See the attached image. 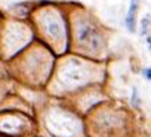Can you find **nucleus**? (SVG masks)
<instances>
[{
	"label": "nucleus",
	"instance_id": "obj_1",
	"mask_svg": "<svg viewBox=\"0 0 151 137\" xmlns=\"http://www.w3.org/2000/svg\"><path fill=\"white\" fill-rule=\"evenodd\" d=\"M47 128L59 137H70L79 131V122L68 114H53L49 118Z\"/></svg>",
	"mask_w": 151,
	"mask_h": 137
},
{
	"label": "nucleus",
	"instance_id": "obj_2",
	"mask_svg": "<svg viewBox=\"0 0 151 137\" xmlns=\"http://www.w3.org/2000/svg\"><path fill=\"white\" fill-rule=\"evenodd\" d=\"M61 78H62L65 86L77 87V86H82L86 81L88 71L82 65H79V62H71L70 65H67L61 71Z\"/></svg>",
	"mask_w": 151,
	"mask_h": 137
},
{
	"label": "nucleus",
	"instance_id": "obj_3",
	"mask_svg": "<svg viewBox=\"0 0 151 137\" xmlns=\"http://www.w3.org/2000/svg\"><path fill=\"white\" fill-rule=\"evenodd\" d=\"M79 40L88 49H96L99 44V35L91 25H80L79 27Z\"/></svg>",
	"mask_w": 151,
	"mask_h": 137
},
{
	"label": "nucleus",
	"instance_id": "obj_4",
	"mask_svg": "<svg viewBox=\"0 0 151 137\" xmlns=\"http://www.w3.org/2000/svg\"><path fill=\"white\" fill-rule=\"evenodd\" d=\"M136 12H138V0H132L127 16H126V27L130 33H133L136 28Z\"/></svg>",
	"mask_w": 151,
	"mask_h": 137
},
{
	"label": "nucleus",
	"instance_id": "obj_5",
	"mask_svg": "<svg viewBox=\"0 0 151 137\" xmlns=\"http://www.w3.org/2000/svg\"><path fill=\"white\" fill-rule=\"evenodd\" d=\"M22 128V124L18 122V121H5L3 124H0V130H3L6 133H15V131H19Z\"/></svg>",
	"mask_w": 151,
	"mask_h": 137
},
{
	"label": "nucleus",
	"instance_id": "obj_6",
	"mask_svg": "<svg viewBox=\"0 0 151 137\" xmlns=\"http://www.w3.org/2000/svg\"><path fill=\"white\" fill-rule=\"evenodd\" d=\"M47 31L52 37H59L61 34V28H59V24L56 21H49L47 24Z\"/></svg>",
	"mask_w": 151,
	"mask_h": 137
},
{
	"label": "nucleus",
	"instance_id": "obj_7",
	"mask_svg": "<svg viewBox=\"0 0 151 137\" xmlns=\"http://www.w3.org/2000/svg\"><path fill=\"white\" fill-rule=\"evenodd\" d=\"M132 105H133L135 108H138V106L141 105V100H139V97H138V90H136V89H133V94H132Z\"/></svg>",
	"mask_w": 151,
	"mask_h": 137
},
{
	"label": "nucleus",
	"instance_id": "obj_8",
	"mask_svg": "<svg viewBox=\"0 0 151 137\" xmlns=\"http://www.w3.org/2000/svg\"><path fill=\"white\" fill-rule=\"evenodd\" d=\"M142 74H144V77H145L147 80H150V81H151V68H145Z\"/></svg>",
	"mask_w": 151,
	"mask_h": 137
},
{
	"label": "nucleus",
	"instance_id": "obj_9",
	"mask_svg": "<svg viewBox=\"0 0 151 137\" xmlns=\"http://www.w3.org/2000/svg\"><path fill=\"white\" fill-rule=\"evenodd\" d=\"M147 43L150 44V47H151V37H147Z\"/></svg>",
	"mask_w": 151,
	"mask_h": 137
}]
</instances>
